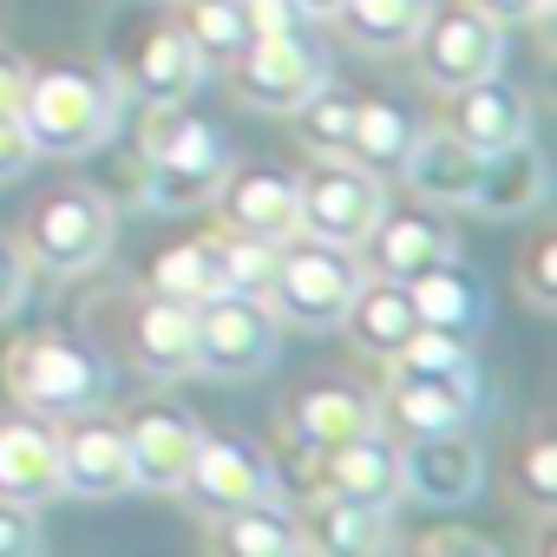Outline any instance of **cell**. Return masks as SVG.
Masks as SVG:
<instances>
[{"instance_id": "6da1fadb", "label": "cell", "mask_w": 557, "mask_h": 557, "mask_svg": "<svg viewBox=\"0 0 557 557\" xmlns=\"http://www.w3.org/2000/svg\"><path fill=\"white\" fill-rule=\"evenodd\" d=\"M151 132H145V203L151 210H197L223 190V177L236 171V145L230 132L184 119L177 106H151Z\"/></svg>"}, {"instance_id": "7a4b0ae2", "label": "cell", "mask_w": 557, "mask_h": 557, "mask_svg": "<svg viewBox=\"0 0 557 557\" xmlns=\"http://www.w3.org/2000/svg\"><path fill=\"white\" fill-rule=\"evenodd\" d=\"M8 394L34 420H79L106 400V368L92 348L60 335H27L8 348Z\"/></svg>"}, {"instance_id": "3957f363", "label": "cell", "mask_w": 557, "mask_h": 557, "mask_svg": "<svg viewBox=\"0 0 557 557\" xmlns=\"http://www.w3.org/2000/svg\"><path fill=\"white\" fill-rule=\"evenodd\" d=\"M21 125H27L34 151L79 158V151H92V145L112 138V125H119V99H112V86H106L99 73H73V66H60V73H40V79L27 86Z\"/></svg>"}, {"instance_id": "277c9868", "label": "cell", "mask_w": 557, "mask_h": 557, "mask_svg": "<svg viewBox=\"0 0 557 557\" xmlns=\"http://www.w3.org/2000/svg\"><path fill=\"white\" fill-rule=\"evenodd\" d=\"M283 348V315L269 302H249V296H210L197 302V348H190V374L203 381H249L275 361Z\"/></svg>"}, {"instance_id": "5b68a950", "label": "cell", "mask_w": 557, "mask_h": 557, "mask_svg": "<svg viewBox=\"0 0 557 557\" xmlns=\"http://www.w3.org/2000/svg\"><path fill=\"white\" fill-rule=\"evenodd\" d=\"M361 262H355V249H342V243H283V269H275V289H269V309L283 315V322H296V329H342V309H348V296L361 289Z\"/></svg>"}, {"instance_id": "8992f818", "label": "cell", "mask_w": 557, "mask_h": 557, "mask_svg": "<svg viewBox=\"0 0 557 557\" xmlns=\"http://www.w3.org/2000/svg\"><path fill=\"white\" fill-rule=\"evenodd\" d=\"M381 210H387V190L355 158H315L296 177V230L315 236V243L361 249V236L381 223Z\"/></svg>"}, {"instance_id": "52a82bcc", "label": "cell", "mask_w": 557, "mask_h": 557, "mask_svg": "<svg viewBox=\"0 0 557 557\" xmlns=\"http://www.w3.org/2000/svg\"><path fill=\"white\" fill-rule=\"evenodd\" d=\"M322 79H329V53L296 27L243 40V53H236V99L256 112H296Z\"/></svg>"}, {"instance_id": "ba28073f", "label": "cell", "mask_w": 557, "mask_h": 557, "mask_svg": "<svg viewBox=\"0 0 557 557\" xmlns=\"http://www.w3.org/2000/svg\"><path fill=\"white\" fill-rule=\"evenodd\" d=\"M407 47H413L420 79H426L433 92H459V86H472V79L498 73V60H505V27H498V21H485L479 8H453V14H440V8H433Z\"/></svg>"}, {"instance_id": "9c48e42d", "label": "cell", "mask_w": 557, "mask_h": 557, "mask_svg": "<svg viewBox=\"0 0 557 557\" xmlns=\"http://www.w3.org/2000/svg\"><path fill=\"white\" fill-rule=\"evenodd\" d=\"M106 249H112V210L92 190H60L34 210L27 262H40L53 275H86L92 262H106Z\"/></svg>"}, {"instance_id": "30bf717a", "label": "cell", "mask_w": 557, "mask_h": 557, "mask_svg": "<svg viewBox=\"0 0 557 557\" xmlns=\"http://www.w3.org/2000/svg\"><path fill=\"white\" fill-rule=\"evenodd\" d=\"M203 518H230V511H243V505H256V498H275V479H269V459L256 453V446H243V440H210L203 433V446H197V459H190V472H184V485H177Z\"/></svg>"}, {"instance_id": "8fae6325", "label": "cell", "mask_w": 557, "mask_h": 557, "mask_svg": "<svg viewBox=\"0 0 557 557\" xmlns=\"http://www.w3.org/2000/svg\"><path fill=\"white\" fill-rule=\"evenodd\" d=\"M479 479H485V453L459 433H420L400 446V492L420 498V505H472L479 498Z\"/></svg>"}, {"instance_id": "7c38bea8", "label": "cell", "mask_w": 557, "mask_h": 557, "mask_svg": "<svg viewBox=\"0 0 557 557\" xmlns=\"http://www.w3.org/2000/svg\"><path fill=\"white\" fill-rule=\"evenodd\" d=\"M203 446V426L184 407H145L125 426V453H132V485L138 492H177L190 459Z\"/></svg>"}, {"instance_id": "4fadbf2b", "label": "cell", "mask_w": 557, "mask_h": 557, "mask_svg": "<svg viewBox=\"0 0 557 557\" xmlns=\"http://www.w3.org/2000/svg\"><path fill=\"white\" fill-rule=\"evenodd\" d=\"M315 479H322L329 498H355V505L394 511V498H400V446L381 426L374 433H355V440L315 453Z\"/></svg>"}, {"instance_id": "5bb4252c", "label": "cell", "mask_w": 557, "mask_h": 557, "mask_svg": "<svg viewBox=\"0 0 557 557\" xmlns=\"http://www.w3.org/2000/svg\"><path fill=\"white\" fill-rule=\"evenodd\" d=\"M446 99H453V125L446 132L466 138L472 151H498V145L531 138V99L505 73H485V79H472V86H459Z\"/></svg>"}, {"instance_id": "9a60e30c", "label": "cell", "mask_w": 557, "mask_h": 557, "mask_svg": "<svg viewBox=\"0 0 557 557\" xmlns=\"http://www.w3.org/2000/svg\"><path fill=\"white\" fill-rule=\"evenodd\" d=\"M342 329H348V342H355L361 355L394 361V355L420 335V309H413L407 283H387V275H361V289H355L348 309H342Z\"/></svg>"}, {"instance_id": "2e32d148", "label": "cell", "mask_w": 557, "mask_h": 557, "mask_svg": "<svg viewBox=\"0 0 557 557\" xmlns=\"http://www.w3.org/2000/svg\"><path fill=\"white\" fill-rule=\"evenodd\" d=\"M479 164H485V151H472L466 138H453V132H413V151H407L400 177H407V190L420 203L459 210V203H472Z\"/></svg>"}, {"instance_id": "e0dca14e", "label": "cell", "mask_w": 557, "mask_h": 557, "mask_svg": "<svg viewBox=\"0 0 557 557\" xmlns=\"http://www.w3.org/2000/svg\"><path fill=\"white\" fill-rule=\"evenodd\" d=\"M544 197H550V171H544V151H537L531 138L485 151L479 184H472V210H485V216H505V223H511V216L544 210Z\"/></svg>"}, {"instance_id": "ac0fdd59", "label": "cell", "mask_w": 557, "mask_h": 557, "mask_svg": "<svg viewBox=\"0 0 557 557\" xmlns=\"http://www.w3.org/2000/svg\"><path fill=\"white\" fill-rule=\"evenodd\" d=\"M381 407L394 413V426H400L407 440H420V433H459V426H472V413H479V387H466V381H433V374H400V368H394Z\"/></svg>"}, {"instance_id": "d6986e66", "label": "cell", "mask_w": 557, "mask_h": 557, "mask_svg": "<svg viewBox=\"0 0 557 557\" xmlns=\"http://www.w3.org/2000/svg\"><path fill=\"white\" fill-rule=\"evenodd\" d=\"M60 479L79 498H125V492H138L125 433L119 426H86V413H79V426L60 440Z\"/></svg>"}, {"instance_id": "ffe728a7", "label": "cell", "mask_w": 557, "mask_h": 557, "mask_svg": "<svg viewBox=\"0 0 557 557\" xmlns=\"http://www.w3.org/2000/svg\"><path fill=\"white\" fill-rule=\"evenodd\" d=\"M60 492H66V479H60V440L34 413L8 420V426H0V498L47 505Z\"/></svg>"}, {"instance_id": "44dd1931", "label": "cell", "mask_w": 557, "mask_h": 557, "mask_svg": "<svg viewBox=\"0 0 557 557\" xmlns=\"http://www.w3.org/2000/svg\"><path fill=\"white\" fill-rule=\"evenodd\" d=\"M361 249H368V275H387V283H413V275H426V269H440V262L459 256V243H453L440 223L387 216V210H381V223L361 236Z\"/></svg>"}, {"instance_id": "7402d4cb", "label": "cell", "mask_w": 557, "mask_h": 557, "mask_svg": "<svg viewBox=\"0 0 557 557\" xmlns=\"http://www.w3.org/2000/svg\"><path fill=\"white\" fill-rule=\"evenodd\" d=\"M407 296H413V309H420V329H446V335H459V342H479V329H485V315H492L485 283L459 269V256L440 262V269H426V275H413Z\"/></svg>"}, {"instance_id": "603a6c76", "label": "cell", "mask_w": 557, "mask_h": 557, "mask_svg": "<svg viewBox=\"0 0 557 557\" xmlns=\"http://www.w3.org/2000/svg\"><path fill=\"white\" fill-rule=\"evenodd\" d=\"M223 210H230V230L243 236H269V243H289L296 236V177L283 171H230L223 177Z\"/></svg>"}, {"instance_id": "cb8c5ba5", "label": "cell", "mask_w": 557, "mask_h": 557, "mask_svg": "<svg viewBox=\"0 0 557 557\" xmlns=\"http://www.w3.org/2000/svg\"><path fill=\"white\" fill-rule=\"evenodd\" d=\"M197 86H203L197 47L184 40V27H158V34L138 47V60H132V92H138L145 106H184Z\"/></svg>"}, {"instance_id": "d4e9b609", "label": "cell", "mask_w": 557, "mask_h": 557, "mask_svg": "<svg viewBox=\"0 0 557 557\" xmlns=\"http://www.w3.org/2000/svg\"><path fill=\"white\" fill-rule=\"evenodd\" d=\"M190 348H197V309L171 302V296H151L138 309V329H132L138 368L158 374V381H177V374H190Z\"/></svg>"}, {"instance_id": "484cf974", "label": "cell", "mask_w": 557, "mask_h": 557, "mask_svg": "<svg viewBox=\"0 0 557 557\" xmlns=\"http://www.w3.org/2000/svg\"><path fill=\"white\" fill-rule=\"evenodd\" d=\"M374 426H381V400H374V394H355V387H315V394L296 400V440H302L309 453L342 446V440L374 433Z\"/></svg>"}, {"instance_id": "4316f807", "label": "cell", "mask_w": 557, "mask_h": 557, "mask_svg": "<svg viewBox=\"0 0 557 557\" xmlns=\"http://www.w3.org/2000/svg\"><path fill=\"white\" fill-rule=\"evenodd\" d=\"M302 537L315 550H342V557H361V550H387L394 544V524L381 505H355V498H329L302 518Z\"/></svg>"}, {"instance_id": "83f0119b", "label": "cell", "mask_w": 557, "mask_h": 557, "mask_svg": "<svg viewBox=\"0 0 557 557\" xmlns=\"http://www.w3.org/2000/svg\"><path fill=\"white\" fill-rule=\"evenodd\" d=\"M151 296H171V302H210L223 296V236H190V243H171L158 262H151Z\"/></svg>"}, {"instance_id": "f1b7e54d", "label": "cell", "mask_w": 557, "mask_h": 557, "mask_svg": "<svg viewBox=\"0 0 557 557\" xmlns=\"http://www.w3.org/2000/svg\"><path fill=\"white\" fill-rule=\"evenodd\" d=\"M413 119L394 106V99H361L355 106V125H348V151L342 158H355L361 171H400L407 164V151H413Z\"/></svg>"}, {"instance_id": "f546056e", "label": "cell", "mask_w": 557, "mask_h": 557, "mask_svg": "<svg viewBox=\"0 0 557 557\" xmlns=\"http://www.w3.org/2000/svg\"><path fill=\"white\" fill-rule=\"evenodd\" d=\"M216 524H223V544L243 550V557H296V550H309L302 518L283 511L275 498H256V505H243V511H230Z\"/></svg>"}, {"instance_id": "4dcf8cb0", "label": "cell", "mask_w": 557, "mask_h": 557, "mask_svg": "<svg viewBox=\"0 0 557 557\" xmlns=\"http://www.w3.org/2000/svg\"><path fill=\"white\" fill-rule=\"evenodd\" d=\"M426 14H433V0H342V8H335V21L348 27V40L368 47V53L407 47Z\"/></svg>"}, {"instance_id": "1f68e13d", "label": "cell", "mask_w": 557, "mask_h": 557, "mask_svg": "<svg viewBox=\"0 0 557 557\" xmlns=\"http://www.w3.org/2000/svg\"><path fill=\"white\" fill-rule=\"evenodd\" d=\"M355 106H361V99H348L342 86H329V79H322V86H315V92H309V99L289 112V119H296V138H302L315 158H342V151H348Z\"/></svg>"}, {"instance_id": "d6a6232c", "label": "cell", "mask_w": 557, "mask_h": 557, "mask_svg": "<svg viewBox=\"0 0 557 557\" xmlns=\"http://www.w3.org/2000/svg\"><path fill=\"white\" fill-rule=\"evenodd\" d=\"M275 269H283V243H269V236H243V230H230V236H223V289H230V296L269 302Z\"/></svg>"}, {"instance_id": "836d02e7", "label": "cell", "mask_w": 557, "mask_h": 557, "mask_svg": "<svg viewBox=\"0 0 557 557\" xmlns=\"http://www.w3.org/2000/svg\"><path fill=\"white\" fill-rule=\"evenodd\" d=\"M400 374H433V381H466L479 387V361H472V342L446 335V329H420L400 355H394Z\"/></svg>"}, {"instance_id": "e575fe53", "label": "cell", "mask_w": 557, "mask_h": 557, "mask_svg": "<svg viewBox=\"0 0 557 557\" xmlns=\"http://www.w3.org/2000/svg\"><path fill=\"white\" fill-rule=\"evenodd\" d=\"M184 40L197 47L203 66H230L243 53V14H236V0H190V21H184Z\"/></svg>"}, {"instance_id": "d590c367", "label": "cell", "mask_w": 557, "mask_h": 557, "mask_svg": "<svg viewBox=\"0 0 557 557\" xmlns=\"http://www.w3.org/2000/svg\"><path fill=\"white\" fill-rule=\"evenodd\" d=\"M40 550V505L0 498V557H27Z\"/></svg>"}, {"instance_id": "8d00e7d4", "label": "cell", "mask_w": 557, "mask_h": 557, "mask_svg": "<svg viewBox=\"0 0 557 557\" xmlns=\"http://www.w3.org/2000/svg\"><path fill=\"white\" fill-rule=\"evenodd\" d=\"M524 492H531V505H557V440L524 446Z\"/></svg>"}, {"instance_id": "74e56055", "label": "cell", "mask_w": 557, "mask_h": 557, "mask_svg": "<svg viewBox=\"0 0 557 557\" xmlns=\"http://www.w3.org/2000/svg\"><path fill=\"white\" fill-rule=\"evenodd\" d=\"M27 275H34V262H27V249L21 243H8L0 236V322H8L21 302H27Z\"/></svg>"}, {"instance_id": "f35d334b", "label": "cell", "mask_w": 557, "mask_h": 557, "mask_svg": "<svg viewBox=\"0 0 557 557\" xmlns=\"http://www.w3.org/2000/svg\"><path fill=\"white\" fill-rule=\"evenodd\" d=\"M524 296H531V309H557V243L550 236H537V249L524 262Z\"/></svg>"}, {"instance_id": "ab89813d", "label": "cell", "mask_w": 557, "mask_h": 557, "mask_svg": "<svg viewBox=\"0 0 557 557\" xmlns=\"http://www.w3.org/2000/svg\"><path fill=\"white\" fill-rule=\"evenodd\" d=\"M34 138H27V125L21 119H0V184H14V177H27L34 171Z\"/></svg>"}, {"instance_id": "60d3db41", "label": "cell", "mask_w": 557, "mask_h": 557, "mask_svg": "<svg viewBox=\"0 0 557 557\" xmlns=\"http://www.w3.org/2000/svg\"><path fill=\"white\" fill-rule=\"evenodd\" d=\"M236 14H243V34H249V40L296 27V8H289V0H236Z\"/></svg>"}, {"instance_id": "b9f144b4", "label": "cell", "mask_w": 557, "mask_h": 557, "mask_svg": "<svg viewBox=\"0 0 557 557\" xmlns=\"http://www.w3.org/2000/svg\"><path fill=\"white\" fill-rule=\"evenodd\" d=\"M466 8H479L498 27H524V21H544L550 14V0H466Z\"/></svg>"}, {"instance_id": "7bdbcfd3", "label": "cell", "mask_w": 557, "mask_h": 557, "mask_svg": "<svg viewBox=\"0 0 557 557\" xmlns=\"http://www.w3.org/2000/svg\"><path fill=\"white\" fill-rule=\"evenodd\" d=\"M27 86H34V73H27L14 53H0V119H21V106H27Z\"/></svg>"}, {"instance_id": "ee69618b", "label": "cell", "mask_w": 557, "mask_h": 557, "mask_svg": "<svg viewBox=\"0 0 557 557\" xmlns=\"http://www.w3.org/2000/svg\"><path fill=\"white\" fill-rule=\"evenodd\" d=\"M289 8H296V21H335L342 0H289Z\"/></svg>"}]
</instances>
